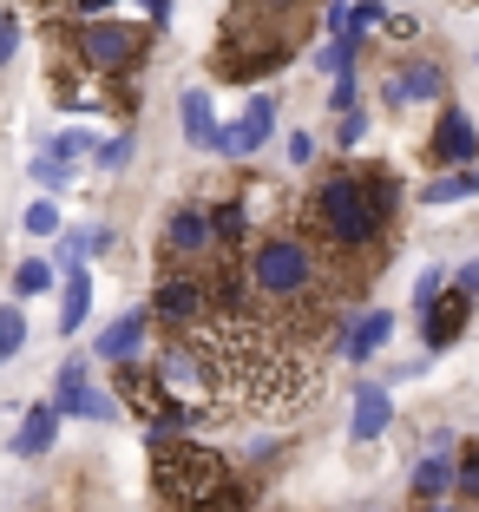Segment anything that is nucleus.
<instances>
[{
	"instance_id": "nucleus-30",
	"label": "nucleus",
	"mask_w": 479,
	"mask_h": 512,
	"mask_svg": "<svg viewBox=\"0 0 479 512\" xmlns=\"http://www.w3.org/2000/svg\"><path fill=\"white\" fill-rule=\"evenodd\" d=\"M440 289H447V276H440V270H420V283H414V309H427Z\"/></svg>"
},
{
	"instance_id": "nucleus-14",
	"label": "nucleus",
	"mask_w": 479,
	"mask_h": 512,
	"mask_svg": "<svg viewBox=\"0 0 479 512\" xmlns=\"http://www.w3.org/2000/svg\"><path fill=\"white\" fill-rule=\"evenodd\" d=\"M473 151H479V132L466 112H440L434 125V158H447V165H473Z\"/></svg>"
},
{
	"instance_id": "nucleus-10",
	"label": "nucleus",
	"mask_w": 479,
	"mask_h": 512,
	"mask_svg": "<svg viewBox=\"0 0 479 512\" xmlns=\"http://www.w3.org/2000/svg\"><path fill=\"white\" fill-rule=\"evenodd\" d=\"M145 329H151V309H132V316H119V322H105L99 329V348H92V355H99V362H138V348H145Z\"/></svg>"
},
{
	"instance_id": "nucleus-8",
	"label": "nucleus",
	"mask_w": 479,
	"mask_h": 512,
	"mask_svg": "<svg viewBox=\"0 0 479 512\" xmlns=\"http://www.w3.org/2000/svg\"><path fill=\"white\" fill-rule=\"evenodd\" d=\"M92 151V132H60L53 145L33 158V184H53V191H66V178H73V165Z\"/></svg>"
},
{
	"instance_id": "nucleus-23",
	"label": "nucleus",
	"mask_w": 479,
	"mask_h": 512,
	"mask_svg": "<svg viewBox=\"0 0 479 512\" xmlns=\"http://www.w3.org/2000/svg\"><path fill=\"white\" fill-rule=\"evenodd\" d=\"M20 348H27V316L20 309H0V362H14Z\"/></svg>"
},
{
	"instance_id": "nucleus-34",
	"label": "nucleus",
	"mask_w": 479,
	"mask_h": 512,
	"mask_svg": "<svg viewBox=\"0 0 479 512\" xmlns=\"http://www.w3.org/2000/svg\"><path fill=\"white\" fill-rule=\"evenodd\" d=\"M460 289H466V296H479V263H466V270H460Z\"/></svg>"
},
{
	"instance_id": "nucleus-31",
	"label": "nucleus",
	"mask_w": 479,
	"mask_h": 512,
	"mask_svg": "<svg viewBox=\"0 0 479 512\" xmlns=\"http://www.w3.org/2000/svg\"><path fill=\"white\" fill-rule=\"evenodd\" d=\"M361 138H368V112L348 106V112H342V145H361Z\"/></svg>"
},
{
	"instance_id": "nucleus-1",
	"label": "nucleus",
	"mask_w": 479,
	"mask_h": 512,
	"mask_svg": "<svg viewBox=\"0 0 479 512\" xmlns=\"http://www.w3.org/2000/svg\"><path fill=\"white\" fill-rule=\"evenodd\" d=\"M394 217V178L388 171H329L309 197V224L322 230L335 256H361L375 250V237L388 230Z\"/></svg>"
},
{
	"instance_id": "nucleus-32",
	"label": "nucleus",
	"mask_w": 479,
	"mask_h": 512,
	"mask_svg": "<svg viewBox=\"0 0 479 512\" xmlns=\"http://www.w3.org/2000/svg\"><path fill=\"white\" fill-rule=\"evenodd\" d=\"M14 46H20V20H14V14H0V66L14 60Z\"/></svg>"
},
{
	"instance_id": "nucleus-15",
	"label": "nucleus",
	"mask_w": 479,
	"mask_h": 512,
	"mask_svg": "<svg viewBox=\"0 0 479 512\" xmlns=\"http://www.w3.org/2000/svg\"><path fill=\"white\" fill-rule=\"evenodd\" d=\"M388 335H394V316H388V309H368V316H355V329L342 335V355H348V362H368V355L388 348Z\"/></svg>"
},
{
	"instance_id": "nucleus-16",
	"label": "nucleus",
	"mask_w": 479,
	"mask_h": 512,
	"mask_svg": "<svg viewBox=\"0 0 479 512\" xmlns=\"http://www.w3.org/2000/svg\"><path fill=\"white\" fill-rule=\"evenodd\" d=\"M178 119H184V138H191L197 151H210V138H217V112H210V92L204 86H191L178 99Z\"/></svg>"
},
{
	"instance_id": "nucleus-13",
	"label": "nucleus",
	"mask_w": 479,
	"mask_h": 512,
	"mask_svg": "<svg viewBox=\"0 0 479 512\" xmlns=\"http://www.w3.org/2000/svg\"><path fill=\"white\" fill-rule=\"evenodd\" d=\"M440 92H447V73L434 60H420V66H401L388 79V106H414V99H440Z\"/></svg>"
},
{
	"instance_id": "nucleus-11",
	"label": "nucleus",
	"mask_w": 479,
	"mask_h": 512,
	"mask_svg": "<svg viewBox=\"0 0 479 512\" xmlns=\"http://www.w3.org/2000/svg\"><path fill=\"white\" fill-rule=\"evenodd\" d=\"M53 440H60V407L53 401H40V407H27V421H20V434H14V460H40V453H53Z\"/></svg>"
},
{
	"instance_id": "nucleus-29",
	"label": "nucleus",
	"mask_w": 479,
	"mask_h": 512,
	"mask_svg": "<svg viewBox=\"0 0 479 512\" xmlns=\"http://www.w3.org/2000/svg\"><path fill=\"white\" fill-rule=\"evenodd\" d=\"M355 99H361V79H355V73H335V92H329V106H335V112H348Z\"/></svg>"
},
{
	"instance_id": "nucleus-6",
	"label": "nucleus",
	"mask_w": 479,
	"mask_h": 512,
	"mask_svg": "<svg viewBox=\"0 0 479 512\" xmlns=\"http://www.w3.org/2000/svg\"><path fill=\"white\" fill-rule=\"evenodd\" d=\"M224 250V237H217V217H210V204H178L165 224V256L171 270H197V263H210V256Z\"/></svg>"
},
{
	"instance_id": "nucleus-4",
	"label": "nucleus",
	"mask_w": 479,
	"mask_h": 512,
	"mask_svg": "<svg viewBox=\"0 0 479 512\" xmlns=\"http://www.w3.org/2000/svg\"><path fill=\"white\" fill-rule=\"evenodd\" d=\"M73 60L86 66L92 79H125L138 60H145V27L125 14H86V20H60Z\"/></svg>"
},
{
	"instance_id": "nucleus-24",
	"label": "nucleus",
	"mask_w": 479,
	"mask_h": 512,
	"mask_svg": "<svg viewBox=\"0 0 479 512\" xmlns=\"http://www.w3.org/2000/svg\"><path fill=\"white\" fill-rule=\"evenodd\" d=\"M453 486L479 506V440H473V447H460V460H453Z\"/></svg>"
},
{
	"instance_id": "nucleus-12",
	"label": "nucleus",
	"mask_w": 479,
	"mask_h": 512,
	"mask_svg": "<svg viewBox=\"0 0 479 512\" xmlns=\"http://www.w3.org/2000/svg\"><path fill=\"white\" fill-rule=\"evenodd\" d=\"M388 421H394L388 388H361V394H355V414H348V440H355V447H368V440L388 434Z\"/></svg>"
},
{
	"instance_id": "nucleus-22",
	"label": "nucleus",
	"mask_w": 479,
	"mask_h": 512,
	"mask_svg": "<svg viewBox=\"0 0 479 512\" xmlns=\"http://www.w3.org/2000/svg\"><path fill=\"white\" fill-rule=\"evenodd\" d=\"M355 46H361V33H335L322 53H315V66L322 73H348V60H355Z\"/></svg>"
},
{
	"instance_id": "nucleus-33",
	"label": "nucleus",
	"mask_w": 479,
	"mask_h": 512,
	"mask_svg": "<svg viewBox=\"0 0 479 512\" xmlns=\"http://www.w3.org/2000/svg\"><path fill=\"white\" fill-rule=\"evenodd\" d=\"M315 158V132H289V165H309Z\"/></svg>"
},
{
	"instance_id": "nucleus-17",
	"label": "nucleus",
	"mask_w": 479,
	"mask_h": 512,
	"mask_svg": "<svg viewBox=\"0 0 479 512\" xmlns=\"http://www.w3.org/2000/svg\"><path fill=\"white\" fill-rule=\"evenodd\" d=\"M86 309H92V276L86 270H66L60 276V335H73L79 322H86Z\"/></svg>"
},
{
	"instance_id": "nucleus-26",
	"label": "nucleus",
	"mask_w": 479,
	"mask_h": 512,
	"mask_svg": "<svg viewBox=\"0 0 479 512\" xmlns=\"http://www.w3.org/2000/svg\"><path fill=\"white\" fill-rule=\"evenodd\" d=\"M92 158H99V171H125L132 165V138H99V145H92Z\"/></svg>"
},
{
	"instance_id": "nucleus-5",
	"label": "nucleus",
	"mask_w": 479,
	"mask_h": 512,
	"mask_svg": "<svg viewBox=\"0 0 479 512\" xmlns=\"http://www.w3.org/2000/svg\"><path fill=\"white\" fill-rule=\"evenodd\" d=\"M151 316L165 322L171 335H197L217 322V302H210V283L197 270H165L158 289H151Z\"/></svg>"
},
{
	"instance_id": "nucleus-3",
	"label": "nucleus",
	"mask_w": 479,
	"mask_h": 512,
	"mask_svg": "<svg viewBox=\"0 0 479 512\" xmlns=\"http://www.w3.org/2000/svg\"><path fill=\"white\" fill-rule=\"evenodd\" d=\"M151 480L178 512H250V486L230 473L224 453H210L191 434L151 440Z\"/></svg>"
},
{
	"instance_id": "nucleus-21",
	"label": "nucleus",
	"mask_w": 479,
	"mask_h": 512,
	"mask_svg": "<svg viewBox=\"0 0 479 512\" xmlns=\"http://www.w3.org/2000/svg\"><path fill=\"white\" fill-rule=\"evenodd\" d=\"M53 263H40V256H27V263H20L14 270V296H46V289H53Z\"/></svg>"
},
{
	"instance_id": "nucleus-20",
	"label": "nucleus",
	"mask_w": 479,
	"mask_h": 512,
	"mask_svg": "<svg viewBox=\"0 0 479 512\" xmlns=\"http://www.w3.org/2000/svg\"><path fill=\"white\" fill-rule=\"evenodd\" d=\"M86 388H92V381H86V362H66L60 381H53V407H60V421H73V414H79Z\"/></svg>"
},
{
	"instance_id": "nucleus-27",
	"label": "nucleus",
	"mask_w": 479,
	"mask_h": 512,
	"mask_svg": "<svg viewBox=\"0 0 479 512\" xmlns=\"http://www.w3.org/2000/svg\"><path fill=\"white\" fill-rule=\"evenodd\" d=\"M368 27H388V7H381V0H355V7H348V33L368 40Z\"/></svg>"
},
{
	"instance_id": "nucleus-19",
	"label": "nucleus",
	"mask_w": 479,
	"mask_h": 512,
	"mask_svg": "<svg viewBox=\"0 0 479 512\" xmlns=\"http://www.w3.org/2000/svg\"><path fill=\"white\" fill-rule=\"evenodd\" d=\"M453 493V460H440V453H420L414 467V499H447Z\"/></svg>"
},
{
	"instance_id": "nucleus-28",
	"label": "nucleus",
	"mask_w": 479,
	"mask_h": 512,
	"mask_svg": "<svg viewBox=\"0 0 479 512\" xmlns=\"http://www.w3.org/2000/svg\"><path fill=\"white\" fill-rule=\"evenodd\" d=\"M20 224H27V237H53V230H60V211H53V197L27 204V217H20Z\"/></svg>"
},
{
	"instance_id": "nucleus-7",
	"label": "nucleus",
	"mask_w": 479,
	"mask_h": 512,
	"mask_svg": "<svg viewBox=\"0 0 479 512\" xmlns=\"http://www.w3.org/2000/svg\"><path fill=\"white\" fill-rule=\"evenodd\" d=\"M270 132H276V99L263 92V99H250L230 125H217L210 151H217V158H256V151L270 145Z\"/></svg>"
},
{
	"instance_id": "nucleus-35",
	"label": "nucleus",
	"mask_w": 479,
	"mask_h": 512,
	"mask_svg": "<svg viewBox=\"0 0 479 512\" xmlns=\"http://www.w3.org/2000/svg\"><path fill=\"white\" fill-rule=\"evenodd\" d=\"M427 512H460V506H440V499H434V506H427Z\"/></svg>"
},
{
	"instance_id": "nucleus-25",
	"label": "nucleus",
	"mask_w": 479,
	"mask_h": 512,
	"mask_svg": "<svg viewBox=\"0 0 479 512\" xmlns=\"http://www.w3.org/2000/svg\"><path fill=\"white\" fill-rule=\"evenodd\" d=\"M112 414H119V394L112 388H86V401H79L73 421H112Z\"/></svg>"
},
{
	"instance_id": "nucleus-18",
	"label": "nucleus",
	"mask_w": 479,
	"mask_h": 512,
	"mask_svg": "<svg viewBox=\"0 0 479 512\" xmlns=\"http://www.w3.org/2000/svg\"><path fill=\"white\" fill-rule=\"evenodd\" d=\"M460 197H479V171L473 165H453L447 178H434V184H420V204H460Z\"/></svg>"
},
{
	"instance_id": "nucleus-9",
	"label": "nucleus",
	"mask_w": 479,
	"mask_h": 512,
	"mask_svg": "<svg viewBox=\"0 0 479 512\" xmlns=\"http://www.w3.org/2000/svg\"><path fill=\"white\" fill-rule=\"evenodd\" d=\"M466 316H473V296H466V289H460V296H434L427 309H420V342H427V348H447L453 335L466 329Z\"/></svg>"
},
{
	"instance_id": "nucleus-2",
	"label": "nucleus",
	"mask_w": 479,
	"mask_h": 512,
	"mask_svg": "<svg viewBox=\"0 0 479 512\" xmlns=\"http://www.w3.org/2000/svg\"><path fill=\"white\" fill-rule=\"evenodd\" d=\"M243 270H250V289L263 302V316H296V322H322L329 316V296H322V263L315 250L296 237V230H270V237L243 243Z\"/></svg>"
}]
</instances>
